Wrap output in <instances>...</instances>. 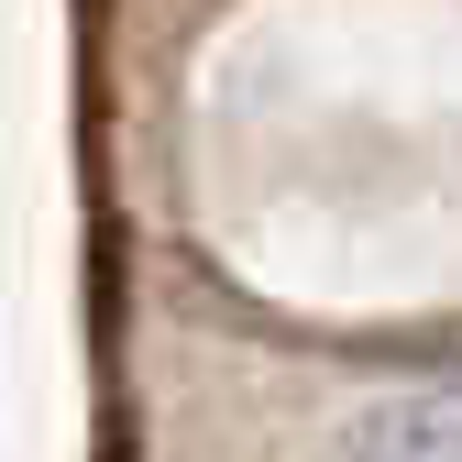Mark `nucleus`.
I'll return each instance as SVG.
<instances>
[{
  "label": "nucleus",
  "instance_id": "f257e3e1",
  "mask_svg": "<svg viewBox=\"0 0 462 462\" xmlns=\"http://www.w3.org/2000/svg\"><path fill=\"white\" fill-rule=\"evenodd\" d=\"M330 462H462V364L364 396V408L330 430Z\"/></svg>",
  "mask_w": 462,
  "mask_h": 462
}]
</instances>
